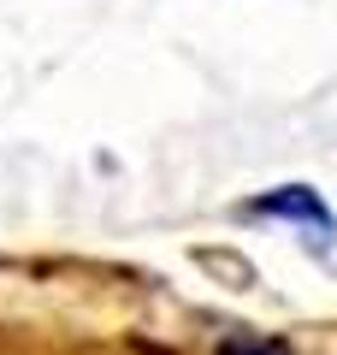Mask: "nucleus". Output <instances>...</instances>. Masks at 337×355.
I'll return each mask as SVG.
<instances>
[{
	"instance_id": "obj_2",
	"label": "nucleus",
	"mask_w": 337,
	"mask_h": 355,
	"mask_svg": "<svg viewBox=\"0 0 337 355\" xmlns=\"http://www.w3.org/2000/svg\"><path fill=\"white\" fill-rule=\"evenodd\" d=\"M219 355H290L278 338H225Z\"/></svg>"
},
{
	"instance_id": "obj_1",
	"label": "nucleus",
	"mask_w": 337,
	"mask_h": 355,
	"mask_svg": "<svg viewBox=\"0 0 337 355\" xmlns=\"http://www.w3.org/2000/svg\"><path fill=\"white\" fill-rule=\"evenodd\" d=\"M243 214L249 219H290V225H302L308 231V243L313 249H331V207L320 202V190H308V184H284V190H273V196H254V202H243Z\"/></svg>"
}]
</instances>
